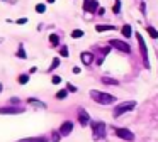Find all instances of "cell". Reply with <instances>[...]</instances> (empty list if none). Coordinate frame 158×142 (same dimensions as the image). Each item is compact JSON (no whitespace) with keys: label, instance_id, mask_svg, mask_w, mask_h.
Instances as JSON below:
<instances>
[{"label":"cell","instance_id":"cell-1","mask_svg":"<svg viewBox=\"0 0 158 142\" xmlns=\"http://www.w3.org/2000/svg\"><path fill=\"white\" fill-rule=\"evenodd\" d=\"M90 98H92L95 103L99 105H112L116 103V97L110 93H106V91H99V90H90Z\"/></svg>","mask_w":158,"mask_h":142},{"label":"cell","instance_id":"cell-2","mask_svg":"<svg viewBox=\"0 0 158 142\" xmlns=\"http://www.w3.org/2000/svg\"><path fill=\"white\" fill-rule=\"evenodd\" d=\"M134 107H136V101L134 100H127V101H123V103H117L116 107H114V110H112V117L114 118L123 117L124 113H127L129 110H133Z\"/></svg>","mask_w":158,"mask_h":142},{"label":"cell","instance_id":"cell-3","mask_svg":"<svg viewBox=\"0 0 158 142\" xmlns=\"http://www.w3.org/2000/svg\"><path fill=\"white\" fill-rule=\"evenodd\" d=\"M106 127H107V125L104 124V122H100V120L90 122V128H92L94 140H100V139L106 137Z\"/></svg>","mask_w":158,"mask_h":142},{"label":"cell","instance_id":"cell-4","mask_svg":"<svg viewBox=\"0 0 158 142\" xmlns=\"http://www.w3.org/2000/svg\"><path fill=\"white\" fill-rule=\"evenodd\" d=\"M136 39H138V44H139V51H141V56H143V63H144V68H150V57H148V47H146V42H144L141 32H136Z\"/></svg>","mask_w":158,"mask_h":142},{"label":"cell","instance_id":"cell-5","mask_svg":"<svg viewBox=\"0 0 158 142\" xmlns=\"http://www.w3.org/2000/svg\"><path fill=\"white\" fill-rule=\"evenodd\" d=\"M109 46L114 47V49H117V51H121V53H124V54H131V46L123 39H110Z\"/></svg>","mask_w":158,"mask_h":142},{"label":"cell","instance_id":"cell-6","mask_svg":"<svg viewBox=\"0 0 158 142\" xmlns=\"http://www.w3.org/2000/svg\"><path fill=\"white\" fill-rule=\"evenodd\" d=\"M114 135H117L119 139L127 140V142L134 140V134L129 130V128H124V127H114Z\"/></svg>","mask_w":158,"mask_h":142},{"label":"cell","instance_id":"cell-7","mask_svg":"<svg viewBox=\"0 0 158 142\" xmlns=\"http://www.w3.org/2000/svg\"><path fill=\"white\" fill-rule=\"evenodd\" d=\"M77 118H78V124L82 125V127H89L90 122H92V118H90L89 112L85 110V108H78V113H77Z\"/></svg>","mask_w":158,"mask_h":142},{"label":"cell","instance_id":"cell-8","mask_svg":"<svg viewBox=\"0 0 158 142\" xmlns=\"http://www.w3.org/2000/svg\"><path fill=\"white\" fill-rule=\"evenodd\" d=\"M58 132L61 134V137H68V135L73 132V122L72 120H65L61 125H60Z\"/></svg>","mask_w":158,"mask_h":142},{"label":"cell","instance_id":"cell-9","mask_svg":"<svg viewBox=\"0 0 158 142\" xmlns=\"http://www.w3.org/2000/svg\"><path fill=\"white\" fill-rule=\"evenodd\" d=\"M24 113L22 107H0V115H21Z\"/></svg>","mask_w":158,"mask_h":142},{"label":"cell","instance_id":"cell-10","mask_svg":"<svg viewBox=\"0 0 158 142\" xmlns=\"http://www.w3.org/2000/svg\"><path fill=\"white\" fill-rule=\"evenodd\" d=\"M97 10H99V2L97 0H83V12L97 14Z\"/></svg>","mask_w":158,"mask_h":142},{"label":"cell","instance_id":"cell-11","mask_svg":"<svg viewBox=\"0 0 158 142\" xmlns=\"http://www.w3.org/2000/svg\"><path fill=\"white\" fill-rule=\"evenodd\" d=\"M80 59H82V63L85 66H90L94 63V54L90 51H83V53H80Z\"/></svg>","mask_w":158,"mask_h":142},{"label":"cell","instance_id":"cell-12","mask_svg":"<svg viewBox=\"0 0 158 142\" xmlns=\"http://www.w3.org/2000/svg\"><path fill=\"white\" fill-rule=\"evenodd\" d=\"M27 105H32L34 108H43V110L46 108V103H43L41 100H38V98H34V97L27 98Z\"/></svg>","mask_w":158,"mask_h":142},{"label":"cell","instance_id":"cell-13","mask_svg":"<svg viewBox=\"0 0 158 142\" xmlns=\"http://www.w3.org/2000/svg\"><path fill=\"white\" fill-rule=\"evenodd\" d=\"M95 30H97V32H107V30H116V26H112V24H97V26H95Z\"/></svg>","mask_w":158,"mask_h":142},{"label":"cell","instance_id":"cell-14","mask_svg":"<svg viewBox=\"0 0 158 142\" xmlns=\"http://www.w3.org/2000/svg\"><path fill=\"white\" fill-rule=\"evenodd\" d=\"M100 81H102L104 85H107V86H119V80L110 78V76H102V78H100Z\"/></svg>","mask_w":158,"mask_h":142},{"label":"cell","instance_id":"cell-15","mask_svg":"<svg viewBox=\"0 0 158 142\" xmlns=\"http://www.w3.org/2000/svg\"><path fill=\"white\" fill-rule=\"evenodd\" d=\"M15 57H19V59H27V53H26L22 42H19V47H17V51H15Z\"/></svg>","mask_w":158,"mask_h":142},{"label":"cell","instance_id":"cell-16","mask_svg":"<svg viewBox=\"0 0 158 142\" xmlns=\"http://www.w3.org/2000/svg\"><path fill=\"white\" fill-rule=\"evenodd\" d=\"M121 34H123V37L129 39V37L133 36V27H131L129 24H124V26L121 27Z\"/></svg>","mask_w":158,"mask_h":142},{"label":"cell","instance_id":"cell-17","mask_svg":"<svg viewBox=\"0 0 158 142\" xmlns=\"http://www.w3.org/2000/svg\"><path fill=\"white\" fill-rule=\"evenodd\" d=\"M29 80H31L29 73H22V74H19V76H17L19 85H27V83H29Z\"/></svg>","mask_w":158,"mask_h":142},{"label":"cell","instance_id":"cell-18","mask_svg":"<svg viewBox=\"0 0 158 142\" xmlns=\"http://www.w3.org/2000/svg\"><path fill=\"white\" fill-rule=\"evenodd\" d=\"M58 66H60V57H53L51 64H49V68H48V73H53Z\"/></svg>","mask_w":158,"mask_h":142},{"label":"cell","instance_id":"cell-19","mask_svg":"<svg viewBox=\"0 0 158 142\" xmlns=\"http://www.w3.org/2000/svg\"><path fill=\"white\" fill-rule=\"evenodd\" d=\"M68 97V90H60V91H56V95H55V98L56 100H65V98Z\"/></svg>","mask_w":158,"mask_h":142},{"label":"cell","instance_id":"cell-20","mask_svg":"<svg viewBox=\"0 0 158 142\" xmlns=\"http://www.w3.org/2000/svg\"><path fill=\"white\" fill-rule=\"evenodd\" d=\"M49 42H51V46H53V47L60 46V37L56 36V34H49Z\"/></svg>","mask_w":158,"mask_h":142},{"label":"cell","instance_id":"cell-21","mask_svg":"<svg viewBox=\"0 0 158 142\" xmlns=\"http://www.w3.org/2000/svg\"><path fill=\"white\" fill-rule=\"evenodd\" d=\"M83 34H85V32H83L82 29H73L70 36H72L73 39H80V37H83Z\"/></svg>","mask_w":158,"mask_h":142},{"label":"cell","instance_id":"cell-22","mask_svg":"<svg viewBox=\"0 0 158 142\" xmlns=\"http://www.w3.org/2000/svg\"><path fill=\"white\" fill-rule=\"evenodd\" d=\"M146 32L150 34V36L153 37V39H158V30L155 29L153 26H148V27H146Z\"/></svg>","mask_w":158,"mask_h":142},{"label":"cell","instance_id":"cell-23","mask_svg":"<svg viewBox=\"0 0 158 142\" xmlns=\"http://www.w3.org/2000/svg\"><path fill=\"white\" fill-rule=\"evenodd\" d=\"M61 140V134L58 130H53L51 132V142H60Z\"/></svg>","mask_w":158,"mask_h":142},{"label":"cell","instance_id":"cell-24","mask_svg":"<svg viewBox=\"0 0 158 142\" xmlns=\"http://www.w3.org/2000/svg\"><path fill=\"white\" fill-rule=\"evenodd\" d=\"M21 142H49L46 137H31L27 140H21Z\"/></svg>","mask_w":158,"mask_h":142},{"label":"cell","instance_id":"cell-25","mask_svg":"<svg viewBox=\"0 0 158 142\" xmlns=\"http://www.w3.org/2000/svg\"><path fill=\"white\" fill-rule=\"evenodd\" d=\"M112 12H114V14H121V0H114Z\"/></svg>","mask_w":158,"mask_h":142},{"label":"cell","instance_id":"cell-26","mask_svg":"<svg viewBox=\"0 0 158 142\" xmlns=\"http://www.w3.org/2000/svg\"><path fill=\"white\" fill-rule=\"evenodd\" d=\"M34 10H36L38 14H44V12H46V3H38Z\"/></svg>","mask_w":158,"mask_h":142},{"label":"cell","instance_id":"cell-27","mask_svg":"<svg viewBox=\"0 0 158 142\" xmlns=\"http://www.w3.org/2000/svg\"><path fill=\"white\" fill-rule=\"evenodd\" d=\"M60 54H61L63 57H68V54H70V51H68V47L65 46V44H63L61 47H60Z\"/></svg>","mask_w":158,"mask_h":142},{"label":"cell","instance_id":"cell-28","mask_svg":"<svg viewBox=\"0 0 158 142\" xmlns=\"http://www.w3.org/2000/svg\"><path fill=\"white\" fill-rule=\"evenodd\" d=\"M51 83H53V85L61 83V76H58V74H53V76H51Z\"/></svg>","mask_w":158,"mask_h":142},{"label":"cell","instance_id":"cell-29","mask_svg":"<svg viewBox=\"0 0 158 142\" xmlns=\"http://www.w3.org/2000/svg\"><path fill=\"white\" fill-rule=\"evenodd\" d=\"M19 103H21V100H19L17 97H14V98L9 100V105H15V107H19Z\"/></svg>","mask_w":158,"mask_h":142},{"label":"cell","instance_id":"cell-30","mask_svg":"<svg viewBox=\"0 0 158 142\" xmlns=\"http://www.w3.org/2000/svg\"><path fill=\"white\" fill-rule=\"evenodd\" d=\"M66 90H68V91H72V93H75V91L78 90V88H77V86H73L72 83H66Z\"/></svg>","mask_w":158,"mask_h":142},{"label":"cell","instance_id":"cell-31","mask_svg":"<svg viewBox=\"0 0 158 142\" xmlns=\"http://www.w3.org/2000/svg\"><path fill=\"white\" fill-rule=\"evenodd\" d=\"M15 24H19V26H24V24H27V17H22V19H17V20H15Z\"/></svg>","mask_w":158,"mask_h":142},{"label":"cell","instance_id":"cell-32","mask_svg":"<svg viewBox=\"0 0 158 142\" xmlns=\"http://www.w3.org/2000/svg\"><path fill=\"white\" fill-rule=\"evenodd\" d=\"M80 71H82V69H80L78 66H75V68L72 69V73H73V74H80Z\"/></svg>","mask_w":158,"mask_h":142},{"label":"cell","instance_id":"cell-33","mask_svg":"<svg viewBox=\"0 0 158 142\" xmlns=\"http://www.w3.org/2000/svg\"><path fill=\"white\" fill-rule=\"evenodd\" d=\"M97 14H99V15H104V14H106V9H104V7H99V10H97Z\"/></svg>","mask_w":158,"mask_h":142},{"label":"cell","instance_id":"cell-34","mask_svg":"<svg viewBox=\"0 0 158 142\" xmlns=\"http://www.w3.org/2000/svg\"><path fill=\"white\" fill-rule=\"evenodd\" d=\"M34 73H38V68H36V66H32L31 69H29V74H34Z\"/></svg>","mask_w":158,"mask_h":142},{"label":"cell","instance_id":"cell-35","mask_svg":"<svg viewBox=\"0 0 158 142\" xmlns=\"http://www.w3.org/2000/svg\"><path fill=\"white\" fill-rule=\"evenodd\" d=\"M2 91H4V85L0 83V93H2Z\"/></svg>","mask_w":158,"mask_h":142},{"label":"cell","instance_id":"cell-36","mask_svg":"<svg viewBox=\"0 0 158 142\" xmlns=\"http://www.w3.org/2000/svg\"><path fill=\"white\" fill-rule=\"evenodd\" d=\"M46 2H48V3H55L56 0H46Z\"/></svg>","mask_w":158,"mask_h":142},{"label":"cell","instance_id":"cell-37","mask_svg":"<svg viewBox=\"0 0 158 142\" xmlns=\"http://www.w3.org/2000/svg\"><path fill=\"white\" fill-rule=\"evenodd\" d=\"M2 42H4V37H0V44H2Z\"/></svg>","mask_w":158,"mask_h":142}]
</instances>
